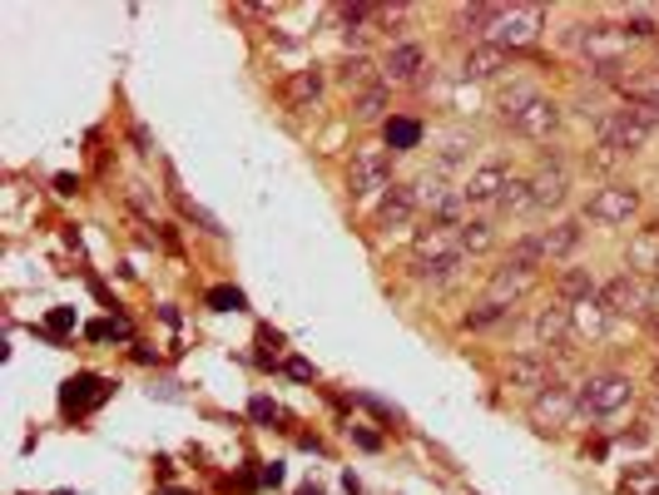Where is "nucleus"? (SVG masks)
Here are the masks:
<instances>
[{
  "instance_id": "f257e3e1",
  "label": "nucleus",
  "mask_w": 659,
  "mask_h": 495,
  "mask_svg": "<svg viewBox=\"0 0 659 495\" xmlns=\"http://www.w3.org/2000/svg\"><path fill=\"white\" fill-rule=\"evenodd\" d=\"M630 401H635V382H630L625 372H590V377L575 387V407H580L585 416H615V411H625Z\"/></svg>"
},
{
  "instance_id": "f03ea898",
  "label": "nucleus",
  "mask_w": 659,
  "mask_h": 495,
  "mask_svg": "<svg viewBox=\"0 0 659 495\" xmlns=\"http://www.w3.org/2000/svg\"><path fill=\"white\" fill-rule=\"evenodd\" d=\"M595 130H600V144H606V149H615L620 159H625V154H639L649 144V134H655V124H649V119H639L635 109H610V114H600L595 119Z\"/></svg>"
},
{
  "instance_id": "7ed1b4c3",
  "label": "nucleus",
  "mask_w": 659,
  "mask_h": 495,
  "mask_svg": "<svg viewBox=\"0 0 659 495\" xmlns=\"http://www.w3.org/2000/svg\"><path fill=\"white\" fill-rule=\"evenodd\" d=\"M595 302H600L610 317H639V313H649V288L639 282V273H615V278L600 282Z\"/></svg>"
},
{
  "instance_id": "20e7f679",
  "label": "nucleus",
  "mask_w": 659,
  "mask_h": 495,
  "mask_svg": "<svg viewBox=\"0 0 659 495\" xmlns=\"http://www.w3.org/2000/svg\"><path fill=\"white\" fill-rule=\"evenodd\" d=\"M635 214H639V189L635 183H606V189H595L590 204H585V218H595V224H606V228L630 224Z\"/></svg>"
},
{
  "instance_id": "39448f33",
  "label": "nucleus",
  "mask_w": 659,
  "mask_h": 495,
  "mask_svg": "<svg viewBox=\"0 0 659 495\" xmlns=\"http://www.w3.org/2000/svg\"><path fill=\"white\" fill-rule=\"evenodd\" d=\"M530 198H536V214H551L571 198V173H565V159L555 149H546L541 169L530 173Z\"/></svg>"
},
{
  "instance_id": "423d86ee",
  "label": "nucleus",
  "mask_w": 659,
  "mask_h": 495,
  "mask_svg": "<svg viewBox=\"0 0 659 495\" xmlns=\"http://www.w3.org/2000/svg\"><path fill=\"white\" fill-rule=\"evenodd\" d=\"M392 183V159L387 149H357L347 164V194L352 198H372Z\"/></svg>"
},
{
  "instance_id": "0eeeda50",
  "label": "nucleus",
  "mask_w": 659,
  "mask_h": 495,
  "mask_svg": "<svg viewBox=\"0 0 659 495\" xmlns=\"http://www.w3.org/2000/svg\"><path fill=\"white\" fill-rule=\"evenodd\" d=\"M541 31H546V11L541 5H511L506 11V21H501V31H496V45L501 50H530V45L541 40Z\"/></svg>"
},
{
  "instance_id": "6e6552de",
  "label": "nucleus",
  "mask_w": 659,
  "mask_h": 495,
  "mask_svg": "<svg viewBox=\"0 0 659 495\" xmlns=\"http://www.w3.org/2000/svg\"><path fill=\"white\" fill-rule=\"evenodd\" d=\"M575 411H580V407H575V391L561 387V382H551L541 397H530V411H526V416H530V426H536V431H546V436H551V431H561L565 421L575 416Z\"/></svg>"
},
{
  "instance_id": "1a4fd4ad",
  "label": "nucleus",
  "mask_w": 659,
  "mask_h": 495,
  "mask_svg": "<svg viewBox=\"0 0 659 495\" xmlns=\"http://www.w3.org/2000/svg\"><path fill=\"white\" fill-rule=\"evenodd\" d=\"M575 45H580L585 55H590L595 70H620V55H625V31H615V25H580L575 31Z\"/></svg>"
},
{
  "instance_id": "9d476101",
  "label": "nucleus",
  "mask_w": 659,
  "mask_h": 495,
  "mask_svg": "<svg viewBox=\"0 0 659 495\" xmlns=\"http://www.w3.org/2000/svg\"><path fill=\"white\" fill-rule=\"evenodd\" d=\"M511 179H516V173H511L506 164H481V169L466 173L462 194H466V204H471V208H496L501 194L511 189Z\"/></svg>"
},
{
  "instance_id": "9b49d317",
  "label": "nucleus",
  "mask_w": 659,
  "mask_h": 495,
  "mask_svg": "<svg viewBox=\"0 0 659 495\" xmlns=\"http://www.w3.org/2000/svg\"><path fill=\"white\" fill-rule=\"evenodd\" d=\"M427 70V50L417 40H397L382 55V85H417Z\"/></svg>"
},
{
  "instance_id": "f8f14e48",
  "label": "nucleus",
  "mask_w": 659,
  "mask_h": 495,
  "mask_svg": "<svg viewBox=\"0 0 659 495\" xmlns=\"http://www.w3.org/2000/svg\"><path fill=\"white\" fill-rule=\"evenodd\" d=\"M551 382H555L551 362H546L541 352H520V357H511V362H506V387L526 391V397H541Z\"/></svg>"
},
{
  "instance_id": "ddd939ff",
  "label": "nucleus",
  "mask_w": 659,
  "mask_h": 495,
  "mask_svg": "<svg viewBox=\"0 0 659 495\" xmlns=\"http://www.w3.org/2000/svg\"><path fill=\"white\" fill-rule=\"evenodd\" d=\"M530 333H536V347H555V352H565L571 347V337H575V317H571V307H541V313L530 317Z\"/></svg>"
},
{
  "instance_id": "4468645a",
  "label": "nucleus",
  "mask_w": 659,
  "mask_h": 495,
  "mask_svg": "<svg viewBox=\"0 0 659 495\" xmlns=\"http://www.w3.org/2000/svg\"><path fill=\"white\" fill-rule=\"evenodd\" d=\"M555 124H561V105H555V99H546V95H536L516 119H511V130L526 134V140H551Z\"/></svg>"
},
{
  "instance_id": "2eb2a0df",
  "label": "nucleus",
  "mask_w": 659,
  "mask_h": 495,
  "mask_svg": "<svg viewBox=\"0 0 659 495\" xmlns=\"http://www.w3.org/2000/svg\"><path fill=\"white\" fill-rule=\"evenodd\" d=\"M417 214H422L417 189H411V183H392L387 194H382V204H378V228H407Z\"/></svg>"
},
{
  "instance_id": "dca6fc26",
  "label": "nucleus",
  "mask_w": 659,
  "mask_h": 495,
  "mask_svg": "<svg viewBox=\"0 0 659 495\" xmlns=\"http://www.w3.org/2000/svg\"><path fill=\"white\" fill-rule=\"evenodd\" d=\"M506 65H511V50H501L496 40H487V45H471V50L462 55V70H456V75L462 80H496Z\"/></svg>"
},
{
  "instance_id": "f3484780",
  "label": "nucleus",
  "mask_w": 659,
  "mask_h": 495,
  "mask_svg": "<svg viewBox=\"0 0 659 495\" xmlns=\"http://www.w3.org/2000/svg\"><path fill=\"white\" fill-rule=\"evenodd\" d=\"M506 11H511V5H462V11H456V31L476 35V45H487V40H496Z\"/></svg>"
},
{
  "instance_id": "a211bd4d",
  "label": "nucleus",
  "mask_w": 659,
  "mask_h": 495,
  "mask_svg": "<svg viewBox=\"0 0 659 495\" xmlns=\"http://www.w3.org/2000/svg\"><path fill=\"white\" fill-rule=\"evenodd\" d=\"M580 238H585V224H580V218H561V224L541 228V233H536V243H541L546 263H551V258H571L575 247H580Z\"/></svg>"
},
{
  "instance_id": "6ab92c4d",
  "label": "nucleus",
  "mask_w": 659,
  "mask_h": 495,
  "mask_svg": "<svg viewBox=\"0 0 659 495\" xmlns=\"http://www.w3.org/2000/svg\"><path fill=\"white\" fill-rule=\"evenodd\" d=\"M411 253H417V263H432V258L456 253V228L422 224V228H417V238H411Z\"/></svg>"
},
{
  "instance_id": "aec40b11",
  "label": "nucleus",
  "mask_w": 659,
  "mask_h": 495,
  "mask_svg": "<svg viewBox=\"0 0 659 495\" xmlns=\"http://www.w3.org/2000/svg\"><path fill=\"white\" fill-rule=\"evenodd\" d=\"M595 292H600V282H595L590 268H561V278H555V298H561L565 307H580V302H590Z\"/></svg>"
},
{
  "instance_id": "412c9836",
  "label": "nucleus",
  "mask_w": 659,
  "mask_h": 495,
  "mask_svg": "<svg viewBox=\"0 0 659 495\" xmlns=\"http://www.w3.org/2000/svg\"><path fill=\"white\" fill-rule=\"evenodd\" d=\"M536 288V273L530 268H516V263H501L491 273V302H506V298H520V292Z\"/></svg>"
},
{
  "instance_id": "4be33fe9",
  "label": "nucleus",
  "mask_w": 659,
  "mask_h": 495,
  "mask_svg": "<svg viewBox=\"0 0 659 495\" xmlns=\"http://www.w3.org/2000/svg\"><path fill=\"white\" fill-rule=\"evenodd\" d=\"M337 80H343L347 89H357V95H362V89H372V85H382V70L372 65L368 55H347L343 65H337Z\"/></svg>"
},
{
  "instance_id": "5701e85b",
  "label": "nucleus",
  "mask_w": 659,
  "mask_h": 495,
  "mask_svg": "<svg viewBox=\"0 0 659 495\" xmlns=\"http://www.w3.org/2000/svg\"><path fill=\"white\" fill-rule=\"evenodd\" d=\"M456 247H462L466 258H471V253H491V247H496V228H491L487 218H466V224L456 228Z\"/></svg>"
},
{
  "instance_id": "b1692460",
  "label": "nucleus",
  "mask_w": 659,
  "mask_h": 495,
  "mask_svg": "<svg viewBox=\"0 0 659 495\" xmlns=\"http://www.w3.org/2000/svg\"><path fill=\"white\" fill-rule=\"evenodd\" d=\"M317 95H323V70H298L288 80V105L292 109H313Z\"/></svg>"
},
{
  "instance_id": "393cba45",
  "label": "nucleus",
  "mask_w": 659,
  "mask_h": 495,
  "mask_svg": "<svg viewBox=\"0 0 659 495\" xmlns=\"http://www.w3.org/2000/svg\"><path fill=\"white\" fill-rule=\"evenodd\" d=\"M462 268H466V253H462V247H456V253H446V258L417 263V278H422V282H432V288H446V282H452Z\"/></svg>"
},
{
  "instance_id": "a878e982",
  "label": "nucleus",
  "mask_w": 659,
  "mask_h": 495,
  "mask_svg": "<svg viewBox=\"0 0 659 495\" xmlns=\"http://www.w3.org/2000/svg\"><path fill=\"white\" fill-rule=\"evenodd\" d=\"M620 495H659V461H639L620 475Z\"/></svg>"
},
{
  "instance_id": "bb28decb",
  "label": "nucleus",
  "mask_w": 659,
  "mask_h": 495,
  "mask_svg": "<svg viewBox=\"0 0 659 495\" xmlns=\"http://www.w3.org/2000/svg\"><path fill=\"white\" fill-rule=\"evenodd\" d=\"M571 317H575V333H585V337H600L610 323H615V317H610L595 298H590V302H580V307H571Z\"/></svg>"
},
{
  "instance_id": "cd10ccee",
  "label": "nucleus",
  "mask_w": 659,
  "mask_h": 495,
  "mask_svg": "<svg viewBox=\"0 0 659 495\" xmlns=\"http://www.w3.org/2000/svg\"><path fill=\"white\" fill-rule=\"evenodd\" d=\"M352 114L362 119V124H378V119H387V85L362 89V95H357V105H352Z\"/></svg>"
},
{
  "instance_id": "c85d7f7f",
  "label": "nucleus",
  "mask_w": 659,
  "mask_h": 495,
  "mask_svg": "<svg viewBox=\"0 0 659 495\" xmlns=\"http://www.w3.org/2000/svg\"><path fill=\"white\" fill-rule=\"evenodd\" d=\"M466 154H471V140H466V134H452V140L442 144V154H436L432 173H442V179H446L452 169H462V164H466Z\"/></svg>"
},
{
  "instance_id": "c756f323",
  "label": "nucleus",
  "mask_w": 659,
  "mask_h": 495,
  "mask_svg": "<svg viewBox=\"0 0 659 495\" xmlns=\"http://www.w3.org/2000/svg\"><path fill=\"white\" fill-rule=\"evenodd\" d=\"M501 214H536V198H530V179H511V189L501 194Z\"/></svg>"
},
{
  "instance_id": "7c9ffc66",
  "label": "nucleus",
  "mask_w": 659,
  "mask_h": 495,
  "mask_svg": "<svg viewBox=\"0 0 659 495\" xmlns=\"http://www.w3.org/2000/svg\"><path fill=\"white\" fill-rule=\"evenodd\" d=\"M387 144L392 149H417L422 144V124L417 119H387Z\"/></svg>"
},
{
  "instance_id": "2f4dec72",
  "label": "nucleus",
  "mask_w": 659,
  "mask_h": 495,
  "mask_svg": "<svg viewBox=\"0 0 659 495\" xmlns=\"http://www.w3.org/2000/svg\"><path fill=\"white\" fill-rule=\"evenodd\" d=\"M501 317H506V302H481V307H471V313L462 317V327H471V333H481V327H496Z\"/></svg>"
},
{
  "instance_id": "473e14b6",
  "label": "nucleus",
  "mask_w": 659,
  "mask_h": 495,
  "mask_svg": "<svg viewBox=\"0 0 659 495\" xmlns=\"http://www.w3.org/2000/svg\"><path fill=\"white\" fill-rule=\"evenodd\" d=\"M530 99H536V89H530V85H516V89H501V99H496V109H501V119H506V124H511V119H516V114H520V109H526V105H530Z\"/></svg>"
},
{
  "instance_id": "72a5a7b5",
  "label": "nucleus",
  "mask_w": 659,
  "mask_h": 495,
  "mask_svg": "<svg viewBox=\"0 0 659 495\" xmlns=\"http://www.w3.org/2000/svg\"><path fill=\"white\" fill-rule=\"evenodd\" d=\"M620 31H625V40H649V35H655V21H649V15H635V21H625Z\"/></svg>"
},
{
  "instance_id": "f704fd0d",
  "label": "nucleus",
  "mask_w": 659,
  "mask_h": 495,
  "mask_svg": "<svg viewBox=\"0 0 659 495\" xmlns=\"http://www.w3.org/2000/svg\"><path fill=\"white\" fill-rule=\"evenodd\" d=\"M253 416H259V421H273V416H278V407H273L268 397H259V401H253Z\"/></svg>"
},
{
  "instance_id": "c9c22d12",
  "label": "nucleus",
  "mask_w": 659,
  "mask_h": 495,
  "mask_svg": "<svg viewBox=\"0 0 659 495\" xmlns=\"http://www.w3.org/2000/svg\"><path fill=\"white\" fill-rule=\"evenodd\" d=\"M288 372H292V377H298V382H308V377H313V366H308V362H288Z\"/></svg>"
},
{
  "instance_id": "e433bc0d",
  "label": "nucleus",
  "mask_w": 659,
  "mask_h": 495,
  "mask_svg": "<svg viewBox=\"0 0 659 495\" xmlns=\"http://www.w3.org/2000/svg\"><path fill=\"white\" fill-rule=\"evenodd\" d=\"M655 382H659V362H655Z\"/></svg>"
},
{
  "instance_id": "4c0bfd02",
  "label": "nucleus",
  "mask_w": 659,
  "mask_h": 495,
  "mask_svg": "<svg viewBox=\"0 0 659 495\" xmlns=\"http://www.w3.org/2000/svg\"><path fill=\"white\" fill-rule=\"evenodd\" d=\"M655 273H659V268H655Z\"/></svg>"
}]
</instances>
